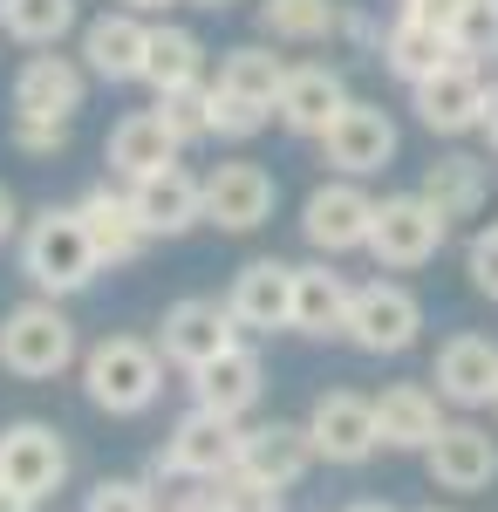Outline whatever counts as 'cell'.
<instances>
[{"label": "cell", "mask_w": 498, "mask_h": 512, "mask_svg": "<svg viewBox=\"0 0 498 512\" xmlns=\"http://www.w3.org/2000/svg\"><path fill=\"white\" fill-rule=\"evenodd\" d=\"M130 198H137V219H144L151 239H178L205 219V178H192L185 164H164L151 178H137Z\"/></svg>", "instance_id": "22"}, {"label": "cell", "mask_w": 498, "mask_h": 512, "mask_svg": "<svg viewBox=\"0 0 498 512\" xmlns=\"http://www.w3.org/2000/svg\"><path fill=\"white\" fill-rule=\"evenodd\" d=\"M451 48H458V62L492 69L498 62V0H464L458 21H451Z\"/></svg>", "instance_id": "33"}, {"label": "cell", "mask_w": 498, "mask_h": 512, "mask_svg": "<svg viewBox=\"0 0 498 512\" xmlns=\"http://www.w3.org/2000/svg\"><path fill=\"white\" fill-rule=\"evenodd\" d=\"M492 410H498V403H492Z\"/></svg>", "instance_id": "49"}, {"label": "cell", "mask_w": 498, "mask_h": 512, "mask_svg": "<svg viewBox=\"0 0 498 512\" xmlns=\"http://www.w3.org/2000/svg\"><path fill=\"white\" fill-rule=\"evenodd\" d=\"M239 424L232 417H212V410H185L178 424H171V437H164V451H157V478H192V485H212V478L239 472Z\"/></svg>", "instance_id": "5"}, {"label": "cell", "mask_w": 498, "mask_h": 512, "mask_svg": "<svg viewBox=\"0 0 498 512\" xmlns=\"http://www.w3.org/2000/svg\"><path fill=\"white\" fill-rule=\"evenodd\" d=\"M82 390H89L96 410H110V417H137L164 390V355L144 335H103L96 349L82 355Z\"/></svg>", "instance_id": "2"}, {"label": "cell", "mask_w": 498, "mask_h": 512, "mask_svg": "<svg viewBox=\"0 0 498 512\" xmlns=\"http://www.w3.org/2000/svg\"><path fill=\"white\" fill-rule=\"evenodd\" d=\"M185 7H205V14H226V7H239V0H185Z\"/></svg>", "instance_id": "46"}, {"label": "cell", "mask_w": 498, "mask_h": 512, "mask_svg": "<svg viewBox=\"0 0 498 512\" xmlns=\"http://www.w3.org/2000/svg\"><path fill=\"white\" fill-rule=\"evenodd\" d=\"M171 512H219V506H212V492H185V499H178Z\"/></svg>", "instance_id": "43"}, {"label": "cell", "mask_w": 498, "mask_h": 512, "mask_svg": "<svg viewBox=\"0 0 498 512\" xmlns=\"http://www.w3.org/2000/svg\"><path fill=\"white\" fill-rule=\"evenodd\" d=\"M273 171L253 158H232V164H212L205 171V226L219 233H260L273 219Z\"/></svg>", "instance_id": "12"}, {"label": "cell", "mask_w": 498, "mask_h": 512, "mask_svg": "<svg viewBox=\"0 0 498 512\" xmlns=\"http://www.w3.org/2000/svg\"><path fill=\"white\" fill-rule=\"evenodd\" d=\"M130 14H164V7H178V0H123Z\"/></svg>", "instance_id": "45"}, {"label": "cell", "mask_w": 498, "mask_h": 512, "mask_svg": "<svg viewBox=\"0 0 498 512\" xmlns=\"http://www.w3.org/2000/svg\"><path fill=\"white\" fill-rule=\"evenodd\" d=\"M144 82L151 96H171V89H198L205 82V41L178 21H157L151 28V55H144Z\"/></svg>", "instance_id": "29"}, {"label": "cell", "mask_w": 498, "mask_h": 512, "mask_svg": "<svg viewBox=\"0 0 498 512\" xmlns=\"http://www.w3.org/2000/svg\"><path fill=\"white\" fill-rule=\"evenodd\" d=\"M321 158L335 164V178H376L396 158V123L383 103H348L342 117L328 123L321 137Z\"/></svg>", "instance_id": "14"}, {"label": "cell", "mask_w": 498, "mask_h": 512, "mask_svg": "<svg viewBox=\"0 0 498 512\" xmlns=\"http://www.w3.org/2000/svg\"><path fill=\"white\" fill-rule=\"evenodd\" d=\"M314 431L307 424H287V417H273V424H253V431L239 437V472L267 478V485H301L307 472H314Z\"/></svg>", "instance_id": "23"}, {"label": "cell", "mask_w": 498, "mask_h": 512, "mask_svg": "<svg viewBox=\"0 0 498 512\" xmlns=\"http://www.w3.org/2000/svg\"><path fill=\"white\" fill-rule=\"evenodd\" d=\"M423 472H430V485H444V492H485L498 478V437L485 424L458 417V424H444V437L423 451Z\"/></svg>", "instance_id": "19"}, {"label": "cell", "mask_w": 498, "mask_h": 512, "mask_svg": "<svg viewBox=\"0 0 498 512\" xmlns=\"http://www.w3.org/2000/svg\"><path fill=\"white\" fill-rule=\"evenodd\" d=\"M444 239H451V219L430 205L423 192H396L376 205V233H369V253H376V267L389 274H410L423 260H437L444 253Z\"/></svg>", "instance_id": "6"}, {"label": "cell", "mask_w": 498, "mask_h": 512, "mask_svg": "<svg viewBox=\"0 0 498 512\" xmlns=\"http://www.w3.org/2000/svg\"><path fill=\"white\" fill-rule=\"evenodd\" d=\"M485 144L498 151V82H492V103H485Z\"/></svg>", "instance_id": "44"}, {"label": "cell", "mask_w": 498, "mask_h": 512, "mask_svg": "<svg viewBox=\"0 0 498 512\" xmlns=\"http://www.w3.org/2000/svg\"><path fill=\"white\" fill-rule=\"evenodd\" d=\"M485 103H492V82L478 62H451L437 76H423L410 89V110L430 137H464V130H485Z\"/></svg>", "instance_id": "9"}, {"label": "cell", "mask_w": 498, "mask_h": 512, "mask_svg": "<svg viewBox=\"0 0 498 512\" xmlns=\"http://www.w3.org/2000/svg\"><path fill=\"white\" fill-rule=\"evenodd\" d=\"M444 219H478L485 212V198H492V171H485V158H471V151H444V158L423 171L417 185Z\"/></svg>", "instance_id": "28"}, {"label": "cell", "mask_w": 498, "mask_h": 512, "mask_svg": "<svg viewBox=\"0 0 498 512\" xmlns=\"http://www.w3.org/2000/svg\"><path fill=\"white\" fill-rule=\"evenodd\" d=\"M423 328V308L417 294L403 287V280H369V287H355V301H348V335L362 355H403L417 342Z\"/></svg>", "instance_id": "8"}, {"label": "cell", "mask_w": 498, "mask_h": 512, "mask_svg": "<svg viewBox=\"0 0 498 512\" xmlns=\"http://www.w3.org/2000/svg\"><path fill=\"white\" fill-rule=\"evenodd\" d=\"M14 233H21V205H14V192H7V185H0V246H7Z\"/></svg>", "instance_id": "41"}, {"label": "cell", "mask_w": 498, "mask_h": 512, "mask_svg": "<svg viewBox=\"0 0 498 512\" xmlns=\"http://www.w3.org/2000/svg\"><path fill=\"white\" fill-rule=\"evenodd\" d=\"M226 308L239 328H253V335H273V328H294V267L287 260H246L226 287Z\"/></svg>", "instance_id": "17"}, {"label": "cell", "mask_w": 498, "mask_h": 512, "mask_svg": "<svg viewBox=\"0 0 498 512\" xmlns=\"http://www.w3.org/2000/svg\"><path fill=\"white\" fill-rule=\"evenodd\" d=\"M82 512H157V499H151L144 478H103V485L82 499Z\"/></svg>", "instance_id": "37"}, {"label": "cell", "mask_w": 498, "mask_h": 512, "mask_svg": "<svg viewBox=\"0 0 498 512\" xmlns=\"http://www.w3.org/2000/svg\"><path fill=\"white\" fill-rule=\"evenodd\" d=\"M464 274H471V287H478L485 301H498V226H485V233L471 239V253H464Z\"/></svg>", "instance_id": "38"}, {"label": "cell", "mask_w": 498, "mask_h": 512, "mask_svg": "<svg viewBox=\"0 0 498 512\" xmlns=\"http://www.w3.org/2000/svg\"><path fill=\"white\" fill-rule=\"evenodd\" d=\"M144 55H151V21L130 7L96 14L82 28V69L96 82H144Z\"/></svg>", "instance_id": "20"}, {"label": "cell", "mask_w": 498, "mask_h": 512, "mask_svg": "<svg viewBox=\"0 0 498 512\" xmlns=\"http://www.w3.org/2000/svg\"><path fill=\"white\" fill-rule=\"evenodd\" d=\"M14 144H21L28 158H55V151H69V123H48V117H14Z\"/></svg>", "instance_id": "39"}, {"label": "cell", "mask_w": 498, "mask_h": 512, "mask_svg": "<svg viewBox=\"0 0 498 512\" xmlns=\"http://www.w3.org/2000/svg\"><path fill=\"white\" fill-rule=\"evenodd\" d=\"M267 123H273L267 103H246V96H232V89L212 82V137H219V144H246V137H260Z\"/></svg>", "instance_id": "35"}, {"label": "cell", "mask_w": 498, "mask_h": 512, "mask_svg": "<svg viewBox=\"0 0 498 512\" xmlns=\"http://www.w3.org/2000/svg\"><path fill=\"white\" fill-rule=\"evenodd\" d=\"M458 7L464 0H403L410 21H430V28H444V35H451V21H458Z\"/></svg>", "instance_id": "40"}, {"label": "cell", "mask_w": 498, "mask_h": 512, "mask_svg": "<svg viewBox=\"0 0 498 512\" xmlns=\"http://www.w3.org/2000/svg\"><path fill=\"white\" fill-rule=\"evenodd\" d=\"M212 506L219 512H287V492L253 472H226V478H212Z\"/></svg>", "instance_id": "36"}, {"label": "cell", "mask_w": 498, "mask_h": 512, "mask_svg": "<svg viewBox=\"0 0 498 512\" xmlns=\"http://www.w3.org/2000/svg\"><path fill=\"white\" fill-rule=\"evenodd\" d=\"M0 512H41V499H28V492H14V485H0Z\"/></svg>", "instance_id": "42"}, {"label": "cell", "mask_w": 498, "mask_h": 512, "mask_svg": "<svg viewBox=\"0 0 498 512\" xmlns=\"http://www.w3.org/2000/svg\"><path fill=\"white\" fill-rule=\"evenodd\" d=\"M430 383H437V396L451 410H492L498 403V342L492 335H451L437 349Z\"/></svg>", "instance_id": "18"}, {"label": "cell", "mask_w": 498, "mask_h": 512, "mask_svg": "<svg viewBox=\"0 0 498 512\" xmlns=\"http://www.w3.org/2000/svg\"><path fill=\"white\" fill-rule=\"evenodd\" d=\"M239 342V321H232L226 301H205V294H192V301H171L164 308V321H157V355L171 362V369H205V362H219V355Z\"/></svg>", "instance_id": "7"}, {"label": "cell", "mask_w": 498, "mask_h": 512, "mask_svg": "<svg viewBox=\"0 0 498 512\" xmlns=\"http://www.w3.org/2000/svg\"><path fill=\"white\" fill-rule=\"evenodd\" d=\"M348 103V82L342 69H328V62H294L287 69V82H280V103H273V117H280V130H294V137H328V123L342 117Z\"/></svg>", "instance_id": "15"}, {"label": "cell", "mask_w": 498, "mask_h": 512, "mask_svg": "<svg viewBox=\"0 0 498 512\" xmlns=\"http://www.w3.org/2000/svg\"><path fill=\"white\" fill-rule=\"evenodd\" d=\"M348 512H396V506H383V499H362V506H348Z\"/></svg>", "instance_id": "47"}, {"label": "cell", "mask_w": 498, "mask_h": 512, "mask_svg": "<svg viewBox=\"0 0 498 512\" xmlns=\"http://www.w3.org/2000/svg\"><path fill=\"white\" fill-rule=\"evenodd\" d=\"M260 390H267V362H260L253 342H232L219 362L192 369V403H198V410H212V417H232V424L260 403Z\"/></svg>", "instance_id": "21"}, {"label": "cell", "mask_w": 498, "mask_h": 512, "mask_svg": "<svg viewBox=\"0 0 498 512\" xmlns=\"http://www.w3.org/2000/svg\"><path fill=\"white\" fill-rule=\"evenodd\" d=\"M260 35L267 41H287V48H314V41L342 35V0H260Z\"/></svg>", "instance_id": "30"}, {"label": "cell", "mask_w": 498, "mask_h": 512, "mask_svg": "<svg viewBox=\"0 0 498 512\" xmlns=\"http://www.w3.org/2000/svg\"><path fill=\"white\" fill-rule=\"evenodd\" d=\"M287 55H273L267 41H246V48H226L219 55V89H232V96H246V103H280V82H287Z\"/></svg>", "instance_id": "31"}, {"label": "cell", "mask_w": 498, "mask_h": 512, "mask_svg": "<svg viewBox=\"0 0 498 512\" xmlns=\"http://www.w3.org/2000/svg\"><path fill=\"white\" fill-rule=\"evenodd\" d=\"M76 212H82V233H89V246H96L103 267H130V260L151 246L144 219H137V198H130V185H116V178L89 185V192L76 198Z\"/></svg>", "instance_id": "16"}, {"label": "cell", "mask_w": 498, "mask_h": 512, "mask_svg": "<svg viewBox=\"0 0 498 512\" xmlns=\"http://www.w3.org/2000/svg\"><path fill=\"white\" fill-rule=\"evenodd\" d=\"M458 62V48H451V35L444 28H430V21H410V14H396L383 28V69L396 82H410L417 89L423 76H437V69H451Z\"/></svg>", "instance_id": "27"}, {"label": "cell", "mask_w": 498, "mask_h": 512, "mask_svg": "<svg viewBox=\"0 0 498 512\" xmlns=\"http://www.w3.org/2000/svg\"><path fill=\"white\" fill-rule=\"evenodd\" d=\"M178 137L164 130V117L157 110H130V117L110 130V144H103V164H110L116 185H137V178H151V171H164V164H178Z\"/></svg>", "instance_id": "25"}, {"label": "cell", "mask_w": 498, "mask_h": 512, "mask_svg": "<svg viewBox=\"0 0 498 512\" xmlns=\"http://www.w3.org/2000/svg\"><path fill=\"white\" fill-rule=\"evenodd\" d=\"M307 431H314V451L328 465H369L383 451V431H376V396L355 390H321L314 410H307Z\"/></svg>", "instance_id": "11"}, {"label": "cell", "mask_w": 498, "mask_h": 512, "mask_svg": "<svg viewBox=\"0 0 498 512\" xmlns=\"http://www.w3.org/2000/svg\"><path fill=\"white\" fill-rule=\"evenodd\" d=\"M21 274L48 301H69V294H82L89 280L103 274V260H96L89 233H82L76 205H48V212H35L21 226Z\"/></svg>", "instance_id": "1"}, {"label": "cell", "mask_w": 498, "mask_h": 512, "mask_svg": "<svg viewBox=\"0 0 498 512\" xmlns=\"http://www.w3.org/2000/svg\"><path fill=\"white\" fill-rule=\"evenodd\" d=\"M348 301H355V287H348L328 260L294 267V335H307V342L348 335Z\"/></svg>", "instance_id": "26"}, {"label": "cell", "mask_w": 498, "mask_h": 512, "mask_svg": "<svg viewBox=\"0 0 498 512\" xmlns=\"http://www.w3.org/2000/svg\"><path fill=\"white\" fill-rule=\"evenodd\" d=\"M444 396L423 390V383H389L376 396V431H383V451H430L444 437Z\"/></svg>", "instance_id": "24"}, {"label": "cell", "mask_w": 498, "mask_h": 512, "mask_svg": "<svg viewBox=\"0 0 498 512\" xmlns=\"http://www.w3.org/2000/svg\"><path fill=\"white\" fill-rule=\"evenodd\" d=\"M62 478H69V444H62L55 424L21 417V424L0 431V485H14L28 499H55Z\"/></svg>", "instance_id": "10"}, {"label": "cell", "mask_w": 498, "mask_h": 512, "mask_svg": "<svg viewBox=\"0 0 498 512\" xmlns=\"http://www.w3.org/2000/svg\"><path fill=\"white\" fill-rule=\"evenodd\" d=\"M82 96H89V69L82 55H55L35 48L21 69H14V117H48V123H76Z\"/></svg>", "instance_id": "13"}, {"label": "cell", "mask_w": 498, "mask_h": 512, "mask_svg": "<svg viewBox=\"0 0 498 512\" xmlns=\"http://www.w3.org/2000/svg\"><path fill=\"white\" fill-rule=\"evenodd\" d=\"M82 21L76 0H0V35L21 48H55Z\"/></svg>", "instance_id": "32"}, {"label": "cell", "mask_w": 498, "mask_h": 512, "mask_svg": "<svg viewBox=\"0 0 498 512\" xmlns=\"http://www.w3.org/2000/svg\"><path fill=\"white\" fill-rule=\"evenodd\" d=\"M423 512H444V506H423Z\"/></svg>", "instance_id": "48"}, {"label": "cell", "mask_w": 498, "mask_h": 512, "mask_svg": "<svg viewBox=\"0 0 498 512\" xmlns=\"http://www.w3.org/2000/svg\"><path fill=\"white\" fill-rule=\"evenodd\" d=\"M164 130L178 137V144H198V137H212V82H198V89H171V96H157L151 103Z\"/></svg>", "instance_id": "34"}, {"label": "cell", "mask_w": 498, "mask_h": 512, "mask_svg": "<svg viewBox=\"0 0 498 512\" xmlns=\"http://www.w3.org/2000/svg\"><path fill=\"white\" fill-rule=\"evenodd\" d=\"M76 355H82V342H76V321L62 315V301L35 294V301H21V308L0 315V369H7V376L48 383V376H62Z\"/></svg>", "instance_id": "3"}, {"label": "cell", "mask_w": 498, "mask_h": 512, "mask_svg": "<svg viewBox=\"0 0 498 512\" xmlns=\"http://www.w3.org/2000/svg\"><path fill=\"white\" fill-rule=\"evenodd\" d=\"M376 205L383 198L362 192V178H321L301 205V233L321 260H342V253H369L376 233Z\"/></svg>", "instance_id": "4"}]
</instances>
